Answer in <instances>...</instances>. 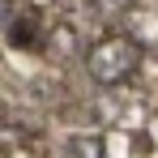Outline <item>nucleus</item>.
<instances>
[{"mask_svg":"<svg viewBox=\"0 0 158 158\" xmlns=\"http://www.w3.org/2000/svg\"><path fill=\"white\" fill-rule=\"evenodd\" d=\"M34 4H43V0H34Z\"/></svg>","mask_w":158,"mask_h":158,"instance_id":"nucleus-5","label":"nucleus"},{"mask_svg":"<svg viewBox=\"0 0 158 158\" xmlns=\"http://www.w3.org/2000/svg\"><path fill=\"white\" fill-rule=\"evenodd\" d=\"M9 43H13V47H34V43H39V17L26 13V17H17V22H9Z\"/></svg>","mask_w":158,"mask_h":158,"instance_id":"nucleus-3","label":"nucleus"},{"mask_svg":"<svg viewBox=\"0 0 158 158\" xmlns=\"http://www.w3.org/2000/svg\"><path fill=\"white\" fill-rule=\"evenodd\" d=\"M132 9V0H94V13L103 17V22H115V17H124Z\"/></svg>","mask_w":158,"mask_h":158,"instance_id":"nucleus-4","label":"nucleus"},{"mask_svg":"<svg viewBox=\"0 0 158 158\" xmlns=\"http://www.w3.org/2000/svg\"><path fill=\"white\" fill-rule=\"evenodd\" d=\"M137 69H141V43L128 34H103L85 52V73L98 85H124Z\"/></svg>","mask_w":158,"mask_h":158,"instance_id":"nucleus-1","label":"nucleus"},{"mask_svg":"<svg viewBox=\"0 0 158 158\" xmlns=\"http://www.w3.org/2000/svg\"><path fill=\"white\" fill-rule=\"evenodd\" d=\"M64 158H107V145L98 132H73L64 141Z\"/></svg>","mask_w":158,"mask_h":158,"instance_id":"nucleus-2","label":"nucleus"}]
</instances>
